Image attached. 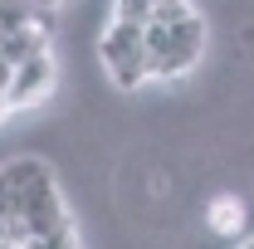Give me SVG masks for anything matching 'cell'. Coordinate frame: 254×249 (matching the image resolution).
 Listing matches in <instances>:
<instances>
[{"instance_id":"8","label":"cell","mask_w":254,"mask_h":249,"mask_svg":"<svg viewBox=\"0 0 254 249\" xmlns=\"http://www.w3.org/2000/svg\"><path fill=\"white\" fill-rule=\"evenodd\" d=\"M25 5H34V10H44V5H59V0H25Z\"/></svg>"},{"instance_id":"2","label":"cell","mask_w":254,"mask_h":249,"mask_svg":"<svg viewBox=\"0 0 254 249\" xmlns=\"http://www.w3.org/2000/svg\"><path fill=\"white\" fill-rule=\"evenodd\" d=\"M98 59H103L108 78H113L123 93L142 88V83L152 78V73H147V44H142V25H137V20L113 15V25L98 39Z\"/></svg>"},{"instance_id":"4","label":"cell","mask_w":254,"mask_h":249,"mask_svg":"<svg viewBox=\"0 0 254 249\" xmlns=\"http://www.w3.org/2000/svg\"><path fill=\"white\" fill-rule=\"evenodd\" d=\"M54 93V59H49V49H39L30 59H20L10 68V93H5V113H15V108H34V103H44V98Z\"/></svg>"},{"instance_id":"3","label":"cell","mask_w":254,"mask_h":249,"mask_svg":"<svg viewBox=\"0 0 254 249\" xmlns=\"http://www.w3.org/2000/svg\"><path fill=\"white\" fill-rule=\"evenodd\" d=\"M25 171H30V156L0 161V249H30V230H25V215H20Z\"/></svg>"},{"instance_id":"6","label":"cell","mask_w":254,"mask_h":249,"mask_svg":"<svg viewBox=\"0 0 254 249\" xmlns=\"http://www.w3.org/2000/svg\"><path fill=\"white\" fill-rule=\"evenodd\" d=\"M157 5H161V0H118V10H113V15H123V20H137V25H147Z\"/></svg>"},{"instance_id":"1","label":"cell","mask_w":254,"mask_h":249,"mask_svg":"<svg viewBox=\"0 0 254 249\" xmlns=\"http://www.w3.org/2000/svg\"><path fill=\"white\" fill-rule=\"evenodd\" d=\"M20 215H25V230H30V249H78L83 245V235L73 230V215H68V200L54 181V166L39 161V156H30V171H25Z\"/></svg>"},{"instance_id":"7","label":"cell","mask_w":254,"mask_h":249,"mask_svg":"<svg viewBox=\"0 0 254 249\" xmlns=\"http://www.w3.org/2000/svg\"><path fill=\"white\" fill-rule=\"evenodd\" d=\"M5 93H10V63L0 59V118H5Z\"/></svg>"},{"instance_id":"5","label":"cell","mask_w":254,"mask_h":249,"mask_svg":"<svg viewBox=\"0 0 254 249\" xmlns=\"http://www.w3.org/2000/svg\"><path fill=\"white\" fill-rule=\"evenodd\" d=\"M205 225H210L220 240H240L245 225H250V205H245V195H235V190L210 195V200H205Z\"/></svg>"}]
</instances>
